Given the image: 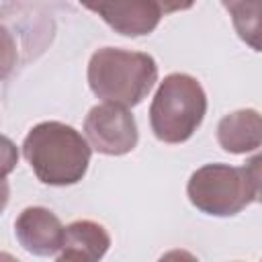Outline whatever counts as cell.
Listing matches in <instances>:
<instances>
[{"label":"cell","mask_w":262,"mask_h":262,"mask_svg":"<svg viewBox=\"0 0 262 262\" xmlns=\"http://www.w3.org/2000/svg\"><path fill=\"white\" fill-rule=\"evenodd\" d=\"M23 156L43 184L68 186L84 178L92 149L74 127L45 121L35 125L25 137Z\"/></svg>","instance_id":"1"},{"label":"cell","mask_w":262,"mask_h":262,"mask_svg":"<svg viewBox=\"0 0 262 262\" xmlns=\"http://www.w3.org/2000/svg\"><path fill=\"white\" fill-rule=\"evenodd\" d=\"M158 80L156 59L141 51L102 47L88 61L90 90L104 102L117 106L139 104Z\"/></svg>","instance_id":"2"},{"label":"cell","mask_w":262,"mask_h":262,"mask_svg":"<svg viewBox=\"0 0 262 262\" xmlns=\"http://www.w3.org/2000/svg\"><path fill=\"white\" fill-rule=\"evenodd\" d=\"M186 192L190 203L207 215H235L260 196V156L246 166L207 164L192 172Z\"/></svg>","instance_id":"3"},{"label":"cell","mask_w":262,"mask_h":262,"mask_svg":"<svg viewBox=\"0 0 262 262\" xmlns=\"http://www.w3.org/2000/svg\"><path fill=\"white\" fill-rule=\"evenodd\" d=\"M205 113L207 96L199 80L180 72L170 74L149 106L151 131L164 143H182L199 129Z\"/></svg>","instance_id":"4"},{"label":"cell","mask_w":262,"mask_h":262,"mask_svg":"<svg viewBox=\"0 0 262 262\" xmlns=\"http://www.w3.org/2000/svg\"><path fill=\"white\" fill-rule=\"evenodd\" d=\"M90 149L106 156L129 154L137 145V125L133 115L117 104H96L84 121Z\"/></svg>","instance_id":"5"},{"label":"cell","mask_w":262,"mask_h":262,"mask_svg":"<svg viewBox=\"0 0 262 262\" xmlns=\"http://www.w3.org/2000/svg\"><path fill=\"white\" fill-rule=\"evenodd\" d=\"M84 8L96 12L111 29L127 37L149 35L162 14L166 12L160 2H84Z\"/></svg>","instance_id":"6"},{"label":"cell","mask_w":262,"mask_h":262,"mask_svg":"<svg viewBox=\"0 0 262 262\" xmlns=\"http://www.w3.org/2000/svg\"><path fill=\"white\" fill-rule=\"evenodd\" d=\"M18 244L35 256H53L61 250L63 225L45 207H27L14 221Z\"/></svg>","instance_id":"7"},{"label":"cell","mask_w":262,"mask_h":262,"mask_svg":"<svg viewBox=\"0 0 262 262\" xmlns=\"http://www.w3.org/2000/svg\"><path fill=\"white\" fill-rule=\"evenodd\" d=\"M111 246L106 229L88 219H80L63 227L61 256L72 262H100Z\"/></svg>","instance_id":"8"},{"label":"cell","mask_w":262,"mask_h":262,"mask_svg":"<svg viewBox=\"0 0 262 262\" xmlns=\"http://www.w3.org/2000/svg\"><path fill=\"white\" fill-rule=\"evenodd\" d=\"M217 141L229 154H246L260 147L262 121L252 108L225 115L217 125Z\"/></svg>","instance_id":"9"},{"label":"cell","mask_w":262,"mask_h":262,"mask_svg":"<svg viewBox=\"0 0 262 262\" xmlns=\"http://www.w3.org/2000/svg\"><path fill=\"white\" fill-rule=\"evenodd\" d=\"M27 39L25 33H18L14 23L0 18V82L10 78L12 72L27 61L29 57L25 55Z\"/></svg>","instance_id":"10"},{"label":"cell","mask_w":262,"mask_h":262,"mask_svg":"<svg viewBox=\"0 0 262 262\" xmlns=\"http://www.w3.org/2000/svg\"><path fill=\"white\" fill-rule=\"evenodd\" d=\"M18 164V149L16 145L6 137L0 135V180H4Z\"/></svg>","instance_id":"11"},{"label":"cell","mask_w":262,"mask_h":262,"mask_svg":"<svg viewBox=\"0 0 262 262\" xmlns=\"http://www.w3.org/2000/svg\"><path fill=\"white\" fill-rule=\"evenodd\" d=\"M158 262H199V258L194 254H190L188 250H170V252L162 254Z\"/></svg>","instance_id":"12"},{"label":"cell","mask_w":262,"mask_h":262,"mask_svg":"<svg viewBox=\"0 0 262 262\" xmlns=\"http://www.w3.org/2000/svg\"><path fill=\"white\" fill-rule=\"evenodd\" d=\"M8 196H10L8 182H6V180H0V213L4 211V207H6V203H8Z\"/></svg>","instance_id":"13"},{"label":"cell","mask_w":262,"mask_h":262,"mask_svg":"<svg viewBox=\"0 0 262 262\" xmlns=\"http://www.w3.org/2000/svg\"><path fill=\"white\" fill-rule=\"evenodd\" d=\"M0 262H20V260L14 258V256L8 254V252H0Z\"/></svg>","instance_id":"14"},{"label":"cell","mask_w":262,"mask_h":262,"mask_svg":"<svg viewBox=\"0 0 262 262\" xmlns=\"http://www.w3.org/2000/svg\"><path fill=\"white\" fill-rule=\"evenodd\" d=\"M55 262H72V260H68V258H63V256H61V258H59V260H55Z\"/></svg>","instance_id":"15"}]
</instances>
